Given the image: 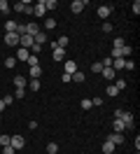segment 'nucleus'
<instances>
[{"label":"nucleus","mask_w":140,"mask_h":154,"mask_svg":"<svg viewBox=\"0 0 140 154\" xmlns=\"http://www.w3.org/2000/svg\"><path fill=\"white\" fill-rule=\"evenodd\" d=\"M0 119H2V115H0Z\"/></svg>","instance_id":"45"},{"label":"nucleus","mask_w":140,"mask_h":154,"mask_svg":"<svg viewBox=\"0 0 140 154\" xmlns=\"http://www.w3.org/2000/svg\"><path fill=\"white\" fill-rule=\"evenodd\" d=\"M114 87H117V91H124V89H126V79H117Z\"/></svg>","instance_id":"33"},{"label":"nucleus","mask_w":140,"mask_h":154,"mask_svg":"<svg viewBox=\"0 0 140 154\" xmlns=\"http://www.w3.org/2000/svg\"><path fill=\"white\" fill-rule=\"evenodd\" d=\"M131 10H133V14H135V17H138V14H140V0H135V2H133V5H131Z\"/></svg>","instance_id":"32"},{"label":"nucleus","mask_w":140,"mask_h":154,"mask_svg":"<svg viewBox=\"0 0 140 154\" xmlns=\"http://www.w3.org/2000/svg\"><path fill=\"white\" fill-rule=\"evenodd\" d=\"M114 133H121V131H126V126H124V122H121V119H114Z\"/></svg>","instance_id":"19"},{"label":"nucleus","mask_w":140,"mask_h":154,"mask_svg":"<svg viewBox=\"0 0 140 154\" xmlns=\"http://www.w3.org/2000/svg\"><path fill=\"white\" fill-rule=\"evenodd\" d=\"M91 72H96V75H101V72H103V63H101V61L91 63Z\"/></svg>","instance_id":"24"},{"label":"nucleus","mask_w":140,"mask_h":154,"mask_svg":"<svg viewBox=\"0 0 140 154\" xmlns=\"http://www.w3.org/2000/svg\"><path fill=\"white\" fill-rule=\"evenodd\" d=\"M9 145H12L14 149H23L26 140H23V135H12V138H9Z\"/></svg>","instance_id":"3"},{"label":"nucleus","mask_w":140,"mask_h":154,"mask_svg":"<svg viewBox=\"0 0 140 154\" xmlns=\"http://www.w3.org/2000/svg\"><path fill=\"white\" fill-rule=\"evenodd\" d=\"M61 82H65V84H68V82H73V77L68 75V72H63V75H61Z\"/></svg>","instance_id":"41"},{"label":"nucleus","mask_w":140,"mask_h":154,"mask_svg":"<svg viewBox=\"0 0 140 154\" xmlns=\"http://www.w3.org/2000/svg\"><path fill=\"white\" fill-rule=\"evenodd\" d=\"M70 77H73V82H79V84H82L84 79H86V77H84V72H82V70H77V72H73V75H70Z\"/></svg>","instance_id":"21"},{"label":"nucleus","mask_w":140,"mask_h":154,"mask_svg":"<svg viewBox=\"0 0 140 154\" xmlns=\"http://www.w3.org/2000/svg\"><path fill=\"white\" fill-rule=\"evenodd\" d=\"M9 138H12V135H0V145H2V147H7V145H9Z\"/></svg>","instance_id":"35"},{"label":"nucleus","mask_w":140,"mask_h":154,"mask_svg":"<svg viewBox=\"0 0 140 154\" xmlns=\"http://www.w3.org/2000/svg\"><path fill=\"white\" fill-rule=\"evenodd\" d=\"M33 14H35V17H40V19H42V17H47L45 0H40V2H35V5H33Z\"/></svg>","instance_id":"2"},{"label":"nucleus","mask_w":140,"mask_h":154,"mask_svg":"<svg viewBox=\"0 0 140 154\" xmlns=\"http://www.w3.org/2000/svg\"><path fill=\"white\" fill-rule=\"evenodd\" d=\"M84 7H86V0H73V2H70V10H73V14H79Z\"/></svg>","instance_id":"5"},{"label":"nucleus","mask_w":140,"mask_h":154,"mask_svg":"<svg viewBox=\"0 0 140 154\" xmlns=\"http://www.w3.org/2000/svg\"><path fill=\"white\" fill-rule=\"evenodd\" d=\"M103 77H105V79H112V77L117 75V72H114V70H112V68H103V72H101Z\"/></svg>","instance_id":"23"},{"label":"nucleus","mask_w":140,"mask_h":154,"mask_svg":"<svg viewBox=\"0 0 140 154\" xmlns=\"http://www.w3.org/2000/svg\"><path fill=\"white\" fill-rule=\"evenodd\" d=\"M117 94H119V91H117V87H114V84H110V87H107V96H117Z\"/></svg>","instance_id":"37"},{"label":"nucleus","mask_w":140,"mask_h":154,"mask_svg":"<svg viewBox=\"0 0 140 154\" xmlns=\"http://www.w3.org/2000/svg\"><path fill=\"white\" fill-rule=\"evenodd\" d=\"M124 70H135V63H133V61H126V63H124Z\"/></svg>","instance_id":"39"},{"label":"nucleus","mask_w":140,"mask_h":154,"mask_svg":"<svg viewBox=\"0 0 140 154\" xmlns=\"http://www.w3.org/2000/svg\"><path fill=\"white\" fill-rule=\"evenodd\" d=\"M26 63H28V66H30V68H33V66H40V56H33V54H30Z\"/></svg>","instance_id":"25"},{"label":"nucleus","mask_w":140,"mask_h":154,"mask_svg":"<svg viewBox=\"0 0 140 154\" xmlns=\"http://www.w3.org/2000/svg\"><path fill=\"white\" fill-rule=\"evenodd\" d=\"M0 12H5V14L9 12V2L7 0H0Z\"/></svg>","instance_id":"31"},{"label":"nucleus","mask_w":140,"mask_h":154,"mask_svg":"<svg viewBox=\"0 0 140 154\" xmlns=\"http://www.w3.org/2000/svg\"><path fill=\"white\" fill-rule=\"evenodd\" d=\"M124 63H126V58H112V70L117 72V70H121L124 68Z\"/></svg>","instance_id":"13"},{"label":"nucleus","mask_w":140,"mask_h":154,"mask_svg":"<svg viewBox=\"0 0 140 154\" xmlns=\"http://www.w3.org/2000/svg\"><path fill=\"white\" fill-rule=\"evenodd\" d=\"M5 45L17 47V45H19V35H17V33H5Z\"/></svg>","instance_id":"7"},{"label":"nucleus","mask_w":140,"mask_h":154,"mask_svg":"<svg viewBox=\"0 0 140 154\" xmlns=\"http://www.w3.org/2000/svg\"><path fill=\"white\" fill-rule=\"evenodd\" d=\"M45 28H47V30L56 28V19H54V17H47V19H45Z\"/></svg>","instance_id":"22"},{"label":"nucleus","mask_w":140,"mask_h":154,"mask_svg":"<svg viewBox=\"0 0 140 154\" xmlns=\"http://www.w3.org/2000/svg\"><path fill=\"white\" fill-rule=\"evenodd\" d=\"M14 152H17V149H14L12 145H7V147H2V154H14Z\"/></svg>","instance_id":"40"},{"label":"nucleus","mask_w":140,"mask_h":154,"mask_svg":"<svg viewBox=\"0 0 140 154\" xmlns=\"http://www.w3.org/2000/svg\"><path fill=\"white\" fill-rule=\"evenodd\" d=\"M56 152H58V145H56V143L47 145V154H56Z\"/></svg>","instance_id":"28"},{"label":"nucleus","mask_w":140,"mask_h":154,"mask_svg":"<svg viewBox=\"0 0 140 154\" xmlns=\"http://www.w3.org/2000/svg\"><path fill=\"white\" fill-rule=\"evenodd\" d=\"M51 56H54V61H63V58H65V49L56 47L54 51H51Z\"/></svg>","instance_id":"12"},{"label":"nucleus","mask_w":140,"mask_h":154,"mask_svg":"<svg viewBox=\"0 0 140 154\" xmlns=\"http://www.w3.org/2000/svg\"><path fill=\"white\" fill-rule=\"evenodd\" d=\"M42 77V66H33L30 68V79H40Z\"/></svg>","instance_id":"10"},{"label":"nucleus","mask_w":140,"mask_h":154,"mask_svg":"<svg viewBox=\"0 0 140 154\" xmlns=\"http://www.w3.org/2000/svg\"><path fill=\"white\" fill-rule=\"evenodd\" d=\"M107 143H112L114 147H117V145L124 143V135H121V133H112V135H107Z\"/></svg>","instance_id":"8"},{"label":"nucleus","mask_w":140,"mask_h":154,"mask_svg":"<svg viewBox=\"0 0 140 154\" xmlns=\"http://www.w3.org/2000/svg\"><path fill=\"white\" fill-rule=\"evenodd\" d=\"M37 33H40V26H37V23H26V35H33V38H35Z\"/></svg>","instance_id":"9"},{"label":"nucleus","mask_w":140,"mask_h":154,"mask_svg":"<svg viewBox=\"0 0 140 154\" xmlns=\"http://www.w3.org/2000/svg\"><path fill=\"white\" fill-rule=\"evenodd\" d=\"M14 98H23V89H17V91H14Z\"/></svg>","instance_id":"43"},{"label":"nucleus","mask_w":140,"mask_h":154,"mask_svg":"<svg viewBox=\"0 0 140 154\" xmlns=\"http://www.w3.org/2000/svg\"><path fill=\"white\" fill-rule=\"evenodd\" d=\"M14 10L21 12V14H33V5H30L28 0H21V2H17V5H14Z\"/></svg>","instance_id":"1"},{"label":"nucleus","mask_w":140,"mask_h":154,"mask_svg":"<svg viewBox=\"0 0 140 154\" xmlns=\"http://www.w3.org/2000/svg\"><path fill=\"white\" fill-rule=\"evenodd\" d=\"M96 14H98V19H107L112 14V5H101V7L96 10Z\"/></svg>","instance_id":"4"},{"label":"nucleus","mask_w":140,"mask_h":154,"mask_svg":"<svg viewBox=\"0 0 140 154\" xmlns=\"http://www.w3.org/2000/svg\"><path fill=\"white\" fill-rule=\"evenodd\" d=\"M79 105H82V110H91V100H89V98H84V100H82V103H79Z\"/></svg>","instance_id":"34"},{"label":"nucleus","mask_w":140,"mask_h":154,"mask_svg":"<svg viewBox=\"0 0 140 154\" xmlns=\"http://www.w3.org/2000/svg\"><path fill=\"white\" fill-rule=\"evenodd\" d=\"M2 110H5V103H2V98H0V115H2Z\"/></svg>","instance_id":"44"},{"label":"nucleus","mask_w":140,"mask_h":154,"mask_svg":"<svg viewBox=\"0 0 140 154\" xmlns=\"http://www.w3.org/2000/svg\"><path fill=\"white\" fill-rule=\"evenodd\" d=\"M124 45H126L124 38H114V42H112V47H124Z\"/></svg>","instance_id":"30"},{"label":"nucleus","mask_w":140,"mask_h":154,"mask_svg":"<svg viewBox=\"0 0 140 154\" xmlns=\"http://www.w3.org/2000/svg\"><path fill=\"white\" fill-rule=\"evenodd\" d=\"M2 103H5V107L12 105V103H14V96H2Z\"/></svg>","instance_id":"38"},{"label":"nucleus","mask_w":140,"mask_h":154,"mask_svg":"<svg viewBox=\"0 0 140 154\" xmlns=\"http://www.w3.org/2000/svg\"><path fill=\"white\" fill-rule=\"evenodd\" d=\"M135 154H138V152H135Z\"/></svg>","instance_id":"46"},{"label":"nucleus","mask_w":140,"mask_h":154,"mask_svg":"<svg viewBox=\"0 0 140 154\" xmlns=\"http://www.w3.org/2000/svg\"><path fill=\"white\" fill-rule=\"evenodd\" d=\"M28 56H30V51L19 47V51H17V56H14V58H17V61H28Z\"/></svg>","instance_id":"11"},{"label":"nucleus","mask_w":140,"mask_h":154,"mask_svg":"<svg viewBox=\"0 0 140 154\" xmlns=\"http://www.w3.org/2000/svg\"><path fill=\"white\" fill-rule=\"evenodd\" d=\"M77 70H79V68H77L75 61H65V72H68V75H73V72H77Z\"/></svg>","instance_id":"14"},{"label":"nucleus","mask_w":140,"mask_h":154,"mask_svg":"<svg viewBox=\"0 0 140 154\" xmlns=\"http://www.w3.org/2000/svg\"><path fill=\"white\" fill-rule=\"evenodd\" d=\"M103 30H105V33H112V23H103Z\"/></svg>","instance_id":"42"},{"label":"nucleus","mask_w":140,"mask_h":154,"mask_svg":"<svg viewBox=\"0 0 140 154\" xmlns=\"http://www.w3.org/2000/svg\"><path fill=\"white\" fill-rule=\"evenodd\" d=\"M14 66H17V58H14V56L5 58V68H14Z\"/></svg>","instance_id":"29"},{"label":"nucleus","mask_w":140,"mask_h":154,"mask_svg":"<svg viewBox=\"0 0 140 154\" xmlns=\"http://www.w3.org/2000/svg\"><path fill=\"white\" fill-rule=\"evenodd\" d=\"M19 45H21V49H30L35 42H33V35H21L19 38Z\"/></svg>","instance_id":"6"},{"label":"nucleus","mask_w":140,"mask_h":154,"mask_svg":"<svg viewBox=\"0 0 140 154\" xmlns=\"http://www.w3.org/2000/svg\"><path fill=\"white\" fill-rule=\"evenodd\" d=\"M14 87H17V89H23V87H26V77H23V75H17V77H14Z\"/></svg>","instance_id":"16"},{"label":"nucleus","mask_w":140,"mask_h":154,"mask_svg":"<svg viewBox=\"0 0 140 154\" xmlns=\"http://www.w3.org/2000/svg\"><path fill=\"white\" fill-rule=\"evenodd\" d=\"M45 7H47V12H49V10H56V7H58V2H56V0H45Z\"/></svg>","instance_id":"26"},{"label":"nucleus","mask_w":140,"mask_h":154,"mask_svg":"<svg viewBox=\"0 0 140 154\" xmlns=\"http://www.w3.org/2000/svg\"><path fill=\"white\" fill-rule=\"evenodd\" d=\"M17 28H19V23H17V21H12V19L5 23V30H7V33H17Z\"/></svg>","instance_id":"17"},{"label":"nucleus","mask_w":140,"mask_h":154,"mask_svg":"<svg viewBox=\"0 0 140 154\" xmlns=\"http://www.w3.org/2000/svg\"><path fill=\"white\" fill-rule=\"evenodd\" d=\"M28 87H30V91H40V79H30Z\"/></svg>","instance_id":"27"},{"label":"nucleus","mask_w":140,"mask_h":154,"mask_svg":"<svg viewBox=\"0 0 140 154\" xmlns=\"http://www.w3.org/2000/svg\"><path fill=\"white\" fill-rule=\"evenodd\" d=\"M131 51H133V49H131L129 45H124V49H121V54H124V58H129V56H131Z\"/></svg>","instance_id":"36"},{"label":"nucleus","mask_w":140,"mask_h":154,"mask_svg":"<svg viewBox=\"0 0 140 154\" xmlns=\"http://www.w3.org/2000/svg\"><path fill=\"white\" fill-rule=\"evenodd\" d=\"M114 149H117V147H114L112 143H107V140L103 143V154H114Z\"/></svg>","instance_id":"18"},{"label":"nucleus","mask_w":140,"mask_h":154,"mask_svg":"<svg viewBox=\"0 0 140 154\" xmlns=\"http://www.w3.org/2000/svg\"><path fill=\"white\" fill-rule=\"evenodd\" d=\"M33 42H35V45H40V47H42V45H45V42H47V33H42V30H40V33H37L35 38H33Z\"/></svg>","instance_id":"15"},{"label":"nucleus","mask_w":140,"mask_h":154,"mask_svg":"<svg viewBox=\"0 0 140 154\" xmlns=\"http://www.w3.org/2000/svg\"><path fill=\"white\" fill-rule=\"evenodd\" d=\"M68 42H70V40H68V35H61V38L56 40V47H61V49H65V47H68Z\"/></svg>","instance_id":"20"}]
</instances>
